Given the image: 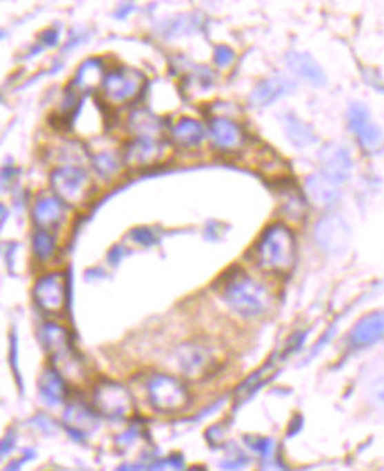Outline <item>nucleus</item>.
Segmentation results:
<instances>
[{"mask_svg":"<svg viewBox=\"0 0 384 471\" xmlns=\"http://www.w3.org/2000/svg\"><path fill=\"white\" fill-rule=\"evenodd\" d=\"M225 303L243 317H261L271 308L273 298L267 287L243 271L225 277L221 283Z\"/></svg>","mask_w":384,"mask_h":471,"instance_id":"obj_1","label":"nucleus"},{"mask_svg":"<svg viewBox=\"0 0 384 471\" xmlns=\"http://www.w3.org/2000/svg\"><path fill=\"white\" fill-rule=\"evenodd\" d=\"M254 261L270 273H287L296 261V239L289 227L273 223L266 227L254 246Z\"/></svg>","mask_w":384,"mask_h":471,"instance_id":"obj_2","label":"nucleus"},{"mask_svg":"<svg viewBox=\"0 0 384 471\" xmlns=\"http://www.w3.org/2000/svg\"><path fill=\"white\" fill-rule=\"evenodd\" d=\"M50 183L57 197L68 204H82L92 192L90 176L74 165H62L55 168L50 176Z\"/></svg>","mask_w":384,"mask_h":471,"instance_id":"obj_3","label":"nucleus"},{"mask_svg":"<svg viewBox=\"0 0 384 471\" xmlns=\"http://www.w3.org/2000/svg\"><path fill=\"white\" fill-rule=\"evenodd\" d=\"M145 77L131 68H115L103 77V94L114 105L133 101L142 92Z\"/></svg>","mask_w":384,"mask_h":471,"instance_id":"obj_4","label":"nucleus"},{"mask_svg":"<svg viewBox=\"0 0 384 471\" xmlns=\"http://www.w3.org/2000/svg\"><path fill=\"white\" fill-rule=\"evenodd\" d=\"M151 404L163 413H174L188 404V392L183 383L167 374H154L148 383Z\"/></svg>","mask_w":384,"mask_h":471,"instance_id":"obj_5","label":"nucleus"},{"mask_svg":"<svg viewBox=\"0 0 384 471\" xmlns=\"http://www.w3.org/2000/svg\"><path fill=\"white\" fill-rule=\"evenodd\" d=\"M94 408L99 414L110 418H128L135 413V402L124 386L103 381L94 390Z\"/></svg>","mask_w":384,"mask_h":471,"instance_id":"obj_6","label":"nucleus"},{"mask_svg":"<svg viewBox=\"0 0 384 471\" xmlns=\"http://www.w3.org/2000/svg\"><path fill=\"white\" fill-rule=\"evenodd\" d=\"M314 238L321 250L327 254H342L351 243V227L338 214H330L317 221Z\"/></svg>","mask_w":384,"mask_h":471,"instance_id":"obj_7","label":"nucleus"},{"mask_svg":"<svg viewBox=\"0 0 384 471\" xmlns=\"http://www.w3.org/2000/svg\"><path fill=\"white\" fill-rule=\"evenodd\" d=\"M177 363L184 376L199 379L208 376L216 367L218 358L211 345L202 342H186L177 349Z\"/></svg>","mask_w":384,"mask_h":471,"instance_id":"obj_8","label":"nucleus"},{"mask_svg":"<svg viewBox=\"0 0 384 471\" xmlns=\"http://www.w3.org/2000/svg\"><path fill=\"white\" fill-rule=\"evenodd\" d=\"M347 121L352 133H354L356 139H358V142H360V146L365 151L372 152L381 148V143L384 140L383 132H381V128L372 121L367 107H363L361 103H352L347 112Z\"/></svg>","mask_w":384,"mask_h":471,"instance_id":"obj_9","label":"nucleus"},{"mask_svg":"<svg viewBox=\"0 0 384 471\" xmlns=\"http://www.w3.org/2000/svg\"><path fill=\"white\" fill-rule=\"evenodd\" d=\"M36 303L48 314H61L65 307V279L62 273H48L34 285Z\"/></svg>","mask_w":384,"mask_h":471,"instance_id":"obj_10","label":"nucleus"},{"mask_svg":"<svg viewBox=\"0 0 384 471\" xmlns=\"http://www.w3.org/2000/svg\"><path fill=\"white\" fill-rule=\"evenodd\" d=\"M319 163L323 176L333 181L335 185L345 183L351 176L352 160L351 152L340 146V143H327L321 149L319 152Z\"/></svg>","mask_w":384,"mask_h":471,"instance_id":"obj_11","label":"nucleus"},{"mask_svg":"<svg viewBox=\"0 0 384 471\" xmlns=\"http://www.w3.org/2000/svg\"><path fill=\"white\" fill-rule=\"evenodd\" d=\"M209 135L218 149L225 152L237 151L245 143V133L234 121L225 117H213L209 123Z\"/></svg>","mask_w":384,"mask_h":471,"instance_id":"obj_12","label":"nucleus"},{"mask_svg":"<svg viewBox=\"0 0 384 471\" xmlns=\"http://www.w3.org/2000/svg\"><path fill=\"white\" fill-rule=\"evenodd\" d=\"M381 339H384V310L372 312L358 321L349 335V342L356 349L368 348L379 342Z\"/></svg>","mask_w":384,"mask_h":471,"instance_id":"obj_13","label":"nucleus"},{"mask_svg":"<svg viewBox=\"0 0 384 471\" xmlns=\"http://www.w3.org/2000/svg\"><path fill=\"white\" fill-rule=\"evenodd\" d=\"M294 90V83L285 77H271L262 80L255 86V89L250 94V103L254 107H267L273 105L276 99L283 98L285 94Z\"/></svg>","mask_w":384,"mask_h":471,"instance_id":"obj_14","label":"nucleus"},{"mask_svg":"<svg viewBox=\"0 0 384 471\" xmlns=\"http://www.w3.org/2000/svg\"><path fill=\"white\" fill-rule=\"evenodd\" d=\"M161 151H163V148L156 139H135L126 146L124 160L133 167H145V165H151L156 160H160Z\"/></svg>","mask_w":384,"mask_h":471,"instance_id":"obj_15","label":"nucleus"},{"mask_svg":"<svg viewBox=\"0 0 384 471\" xmlns=\"http://www.w3.org/2000/svg\"><path fill=\"white\" fill-rule=\"evenodd\" d=\"M287 68H289L296 77L307 80V82L314 83V86H324L326 83V74H324L323 68L317 64V61L310 57L308 54H301V52H290L285 57Z\"/></svg>","mask_w":384,"mask_h":471,"instance_id":"obj_16","label":"nucleus"},{"mask_svg":"<svg viewBox=\"0 0 384 471\" xmlns=\"http://www.w3.org/2000/svg\"><path fill=\"white\" fill-rule=\"evenodd\" d=\"M32 218L43 230L52 229L64 218V202L55 195H43L34 204Z\"/></svg>","mask_w":384,"mask_h":471,"instance_id":"obj_17","label":"nucleus"},{"mask_svg":"<svg viewBox=\"0 0 384 471\" xmlns=\"http://www.w3.org/2000/svg\"><path fill=\"white\" fill-rule=\"evenodd\" d=\"M308 199L317 208H331L340 199V190L333 181L324 177L323 174H315L307 179Z\"/></svg>","mask_w":384,"mask_h":471,"instance_id":"obj_18","label":"nucleus"},{"mask_svg":"<svg viewBox=\"0 0 384 471\" xmlns=\"http://www.w3.org/2000/svg\"><path fill=\"white\" fill-rule=\"evenodd\" d=\"M172 139H174V142H176L179 148H196V146L205 139V128L196 119L183 117V119L177 121L176 126L172 128Z\"/></svg>","mask_w":384,"mask_h":471,"instance_id":"obj_19","label":"nucleus"},{"mask_svg":"<svg viewBox=\"0 0 384 471\" xmlns=\"http://www.w3.org/2000/svg\"><path fill=\"white\" fill-rule=\"evenodd\" d=\"M130 130L137 139H156L161 135V121L148 110H137L130 115Z\"/></svg>","mask_w":384,"mask_h":471,"instance_id":"obj_20","label":"nucleus"},{"mask_svg":"<svg viewBox=\"0 0 384 471\" xmlns=\"http://www.w3.org/2000/svg\"><path fill=\"white\" fill-rule=\"evenodd\" d=\"M283 128L289 137V140L294 143L296 148H308L315 143L317 137L312 132V128L307 123H303L296 115H285L283 117Z\"/></svg>","mask_w":384,"mask_h":471,"instance_id":"obj_21","label":"nucleus"},{"mask_svg":"<svg viewBox=\"0 0 384 471\" xmlns=\"http://www.w3.org/2000/svg\"><path fill=\"white\" fill-rule=\"evenodd\" d=\"M39 392L50 404H59L65 395V385L59 370L48 369L39 377Z\"/></svg>","mask_w":384,"mask_h":471,"instance_id":"obj_22","label":"nucleus"},{"mask_svg":"<svg viewBox=\"0 0 384 471\" xmlns=\"http://www.w3.org/2000/svg\"><path fill=\"white\" fill-rule=\"evenodd\" d=\"M41 340L52 354L68 345V333L55 323H46L41 328Z\"/></svg>","mask_w":384,"mask_h":471,"instance_id":"obj_23","label":"nucleus"},{"mask_svg":"<svg viewBox=\"0 0 384 471\" xmlns=\"http://www.w3.org/2000/svg\"><path fill=\"white\" fill-rule=\"evenodd\" d=\"M32 248H34V254H36V257L39 259L41 263H46V261H50V259L54 257L57 245H55L54 236H52L48 230L41 229V230H37V232L34 234Z\"/></svg>","mask_w":384,"mask_h":471,"instance_id":"obj_24","label":"nucleus"},{"mask_svg":"<svg viewBox=\"0 0 384 471\" xmlns=\"http://www.w3.org/2000/svg\"><path fill=\"white\" fill-rule=\"evenodd\" d=\"M101 74V62H99L98 59H90V61H87L85 64H83L82 70H78L77 82L82 89H87V87L96 86V83L99 82Z\"/></svg>","mask_w":384,"mask_h":471,"instance_id":"obj_25","label":"nucleus"},{"mask_svg":"<svg viewBox=\"0 0 384 471\" xmlns=\"http://www.w3.org/2000/svg\"><path fill=\"white\" fill-rule=\"evenodd\" d=\"M92 163H94V168L101 174V176H110V174H114L119 167L117 158H115L112 152H99L98 156H94Z\"/></svg>","mask_w":384,"mask_h":471,"instance_id":"obj_26","label":"nucleus"},{"mask_svg":"<svg viewBox=\"0 0 384 471\" xmlns=\"http://www.w3.org/2000/svg\"><path fill=\"white\" fill-rule=\"evenodd\" d=\"M234 59H236V55H234V52L229 46L220 45L214 48V64H216L218 68H221V70H223V68H229L234 62Z\"/></svg>","mask_w":384,"mask_h":471,"instance_id":"obj_27","label":"nucleus"},{"mask_svg":"<svg viewBox=\"0 0 384 471\" xmlns=\"http://www.w3.org/2000/svg\"><path fill=\"white\" fill-rule=\"evenodd\" d=\"M130 236H131V239H135V241L142 246H151L156 243V236H154V232H152V229H145V227L133 229Z\"/></svg>","mask_w":384,"mask_h":471,"instance_id":"obj_28","label":"nucleus"},{"mask_svg":"<svg viewBox=\"0 0 384 471\" xmlns=\"http://www.w3.org/2000/svg\"><path fill=\"white\" fill-rule=\"evenodd\" d=\"M370 401H372L377 408L384 410V377H379V379L374 381L372 386H370Z\"/></svg>","mask_w":384,"mask_h":471,"instance_id":"obj_29","label":"nucleus"},{"mask_svg":"<svg viewBox=\"0 0 384 471\" xmlns=\"http://www.w3.org/2000/svg\"><path fill=\"white\" fill-rule=\"evenodd\" d=\"M43 41L46 43V46H54L59 41V32L57 30H46L45 36H43Z\"/></svg>","mask_w":384,"mask_h":471,"instance_id":"obj_30","label":"nucleus"}]
</instances>
